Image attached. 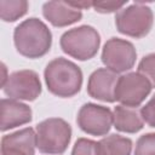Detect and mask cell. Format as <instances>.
I'll return each instance as SVG.
<instances>
[{
  "instance_id": "cell-1",
  "label": "cell",
  "mask_w": 155,
  "mask_h": 155,
  "mask_svg": "<svg viewBox=\"0 0 155 155\" xmlns=\"http://www.w3.org/2000/svg\"><path fill=\"white\" fill-rule=\"evenodd\" d=\"M13 44L21 56L29 59L41 58L51 50L52 33L41 19L30 17L15 28Z\"/></svg>"
},
{
  "instance_id": "cell-2",
  "label": "cell",
  "mask_w": 155,
  "mask_h": 155,
  "mask_svg": "<svg viewBox=\"0 0 155 155\" xmlns=\"http://www.w3.org/2000/svg\"><path fill=\"white\" fill-rule=\"evenodd\" d=\"M82 78L80 67L63 57L48 62L44 70L47 90L61 98H70L78 94L82 86Z\"/></svg>"
},
{
  "instance_id": "cell-3",
  "label": "cell",
  "mask_w": 155,
  "mask_h": 155,
  "mask_svg": "<svg viewBox=\"0 0 155 155\" xmlns=\"http://www.w3.org/2000/svg\"><path fill=\"white\" fill-rule=\"evenodd\" d=\"M36 148L42 154L62 155L71 140V126L61 117H48L36 125Z\"/></svg>"
},
{
  "instance_id": "cell-4",
  "label": "cell",
  "mask_w": 155,
  "mask_h": 155,
  "mask_svg": "<svg viewBox=\"0 0 155 155\" xmlns=\"http://www.w3.org/2000/svg\"><path fill=\"white\" fill-rule=\"evenodd\" d=\"M59 46L65 54L78 61H88L99 50L101 35L91 25H80L64 31L59 39Z\"/></svg>"
},
{
  "instance_id": "cell-5",
  "label": "cell",
  "mask_w": 155,
  "mask_h": 155,
  "mask_svg": "<svg viewBox=\"0 0 155 155\" xmlns=\"http://www.w3.org/2000/svg\"><path fill=\"white\" fill-rule=\"evenodd\" d=\"M153 24V10L143 2L131 4L115 15V25L117 31L134 39H142L148 35Z\"/></svg>"
},
{
  "instance_id": "cell-6",
  "label": "cell",
  "mask_w": 155,
  "mask_h": 155,
  "mask_svg": "<svg viewBox=\"0 0 155 155\" xmlns=\"http://www.w3.org/2000/svg\"><path fill=\"white\" fill-rule=\"evenodd\" d=\"M151 88L150 81L144 75L138 71H130L119 76L115 88V99L121 105L137 108L150 94Z\"/></svg>"
},
{
  "instance_id": "cell-7",
  "label": "cell",
  "mask_w": 155,
  "mask_h": 155,
  "mask_svg": "<svg viewBox=\"0 0 155 155\" xmlns=\"http://www.w3.org/2000/svg\"><path fill=\"white\" fill-rule=\"evenodd\" d=\"M102 63L107 69L119 74L133 68L137 59V51L133 44L120 38H110L103 46Z\"/></svg>"
},
{
  "instance_id": "cell-8",
  "label": "cell",
  "mask_w": 155,
  "mask_h": 155,
  "mask_svg": "<svg viewBox=\"0 0 155 155\" xmlns=\"http://www.w3.org/2000/svg\"><path fill=\"white\" fill-rule=\"evenodd\" d=\"M1 88L8 98L28 102L35 101L42 91L38 73L30 69L13 71L1 85Z\"/></svg>"
},
{
  "instance_id": "cell-9",
  "label": "cell",
  "mask_w": 155,
  "mask_h": 155,
  "mask_svg": "<svg viewBox=\"0 0 155 155\" xmlns=\"http://www.w3.org/2000/svg\"><path fill=\"white\" fill-rule=\"evenodd\" d=\"M76 124L87 134L105 136L114 125V115L108 107L85 103L78 111Z\"/></svg>"
},
{
  "instance_id": "cell-10",
  "label": "cell",
  "mask_w": 155,
  "mask_h": 155,
  "mask_svg": "<svg viewBox=\"0 0 155 155\" xmlns=\"http://www.w3.org/2000/svg\"><path fill=\"white\" fill-rule=\"evenodd\" d=\"M117 80L119 76L116 73L107 68H98L91 73L87 80V93L97 101L114 103L116 101L115 88Z\"/></svg>"
},
{
  "instance_id": "cell-11",
  "label": "cell",
  "mask_w": 155,
  "mask_h": 155,
  "mask_svg": "<svg viewBox=\"0 0 155 155\" xmlns=\"http://www.w3.org/2000/svg\"><path fill=\"white\" fill-rule=\"evenodd\" d=\"M36 132L31 127H25L16 132L2 136L1 155H35Z\"/></svg>"
},
{
  "instance_id": "cell-12",
  "label": "cell",
  "mask_w": 155,
  "mask_h": 155,
  "mask_svg": "<svg viewBox=\"0 0 155 155\" xmlns=\"http://www.w3.org/2000/svg\"><path fill=\"white\" fill-rule=\"evenodd\" d=\"M0 109H1L0 130L2 132L29 124L33 120L31 108L28 104L22 103L21 101L12 98H2Z\"/></svg>"
},
{
  "instance_id": "cell-13",
  "label": "cell",
  "mask_w": 155,
  "mask_h": 155,
  "mask_svg": "<svg viewBox=\"0 0 155 155\" xmlns=\"http://www.w3.org/2000/svg\"><path fill=\"white\" fill-rule=\"evenodd\" d=\"M42 16L53 27L63 28L79 22L82 10L74 7L70 1H47L42 5Z\"/></svg>"
},
{
  "instance_id": "cell-14",
  "label": "cell",
  "mask_w": 155,
  "mask_h": 155,
  "mask_svg": "<svg viewBox=\"0 0 155 155\" xmlns=\"http://www.w3.org/2000/svg\"><path fill=\"white\" fill-rule=\"evenodd\" d=\"M114 127L119 132L137 133L144 127V120L140 110L137 108H130L125 105H116L113 111Z\"/></svg>"
},
{
  "instance_id": "cell-15",
  "label": "cell",
  "mask_w": 155,
  "mask_h": 155,
  "mask_svg": "<svg viewBox=\"0 0 155 155\" xmlns=\"http://www.w3.org/2000/svg\"><path fill=\"white\" fill-rule=\"evenodd\" d=\"M132 140L113 133L97 142V155H131Z\"/></svg>"
},
{
  "instance_id": "cell-16",
  "label": "cell",
  "mask_w": 155,
  "mask_h": 155,
  "mask_svg": "<svg viewBox=\"0 0 155 155\" xmlns=\"http://www.w3.org/2000/svg\"><path fill=\"white\" fill-rule=\"evenodd\" d=\"M29 8L27 0H1L0 1V16L4 22H16L22 18Z\"/></svg>"
},
{
  "instance_id": "cell-17",
  "label": "cell",
  "mask_w": 155,
  "mask_h": 155,
  "mask_svg": "<svg viewBox=\"0 0 155 155\" xmlns=\"http://www.w3.org/2000/svg\"><path fill=\"white\" fill-rule=\"evenodd\" d=\"M134 155H155V132L145 133L137 139Z\"/></svg>"
},
{
  "instance_id": "cell-18",
  "label": "cell",
  "mask_w": 155,
  "mask_h": 155,
  "mask_svg": "<svg viewBox=\"0 0 155 155\" xmlns=\"http://www.w3.org/2000/svg\"><path fill=\"white\" fill-rule=\"evenodd\" d=\"M138 73L144 75L155 87V53H149L144 56L138 63Z\"/></svg>"
},
{
  "instance_id": "cell-19",
  "label": "cell",
  "mask_w": 155,
  "mask_h": 155,
  "mask_svg": "<svg viewBox=\"0 0 155 155\" xmlns=\"http://www.w3.org/2000/svg\"><path fill=\"white\" fill-rule=\"evenodd\" d=\"M71 155H97V142L87 138H78L71 149Z\"/></svg>"
},
{
  "instance_id": "cell-20",
  "label": "cell",
  "mask_w": 155,
  "mask_h": 155,
  "mask_svg": "<svg viewBox=\"0 0 155 155\" xmlns=\"http://www.w3.org/2000/svg\"><path fill=\"white\" fill-rule=\"evenodd\" d=\"M127 1L117 2V1H102V2H93L92 7L98 13H113L119 12L126 6Z\"/></svg>"
},
{
  "instance_id": "cell-21",
  "label": "cell",
  "mask_w": 155,
  "mask_h": 155,
  "mask_svg": "<svg viewBox=\"0 0 155 155\" xmlns=\"http://www.w3.org/2000/svg\"><path fill=\"white\" fill-rule=\"evenodd\" d=\"M140 114L144 122L155 128V94L148 101V103H145L144 107H142Z\"/></svg>"
}]
</instances>
